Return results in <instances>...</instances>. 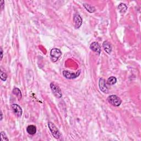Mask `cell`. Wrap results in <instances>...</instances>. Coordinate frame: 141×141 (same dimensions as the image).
<instances>
[{
	"label": "cell",
	"mask_w": 141,
	"mask_h": 141,
	"mask_svg": "<svg viewBox=\"0 0 141 141\" xmlns=\"http://www.w3.org/2000/svg\"><path fill=\"white\" fill-rule=\"evenodd\" d=\"M0 5H1V8L2 10H3V8H4V7H5V3H4V1H0Z\"/></svg>",
	"instance_id": "obj_18"
},
{
	"label": "cell",
	"mask_w": 141,
	"mask_h": 141,
	"mask_svg": "<svg viewBox=\"0 0 141 141\" xmlns=\"http://www.w3.org/2000/svg\"><path fill=\"white\" fill-rule=\"evenodd\" d=\"M83 6L85 7V8L88 11L89 13H93L96 11V8H95L94 7L89 4H87V3H84Z\"/></svg>",
	"instance_id": "obj_12"
},
{
	"label": "cell",
	"mask_w": 141,
	"mask_h": 141,
	"mask_svg": "<svg viewBox=\"0 0 141 141\" xmlns=\"http://www.w3.org/2000/svg\"><path fill=\"white\" fill-rule=\"evenodd\" d=\"M61 55L62 52L59 49L57 48L52 49L50 52V56L52 61L54 62H56L60 58V57L61 56Z\"/></svg>",
	"instance_id": "obj_3"
},
{
	"label": "cell",
	"mask_w": 141,
	"mask_h": 141,
	"mask_svg": "<svg viewBox=\"0 0 141 141\" xmlns=\"http://www.w3.org/2000/svg\"><path fill=\"white\" fill-rule=\"evenodd\" d=\"M13 93L14 95H16V96L17 97V98H18L19 100H20L22 98V93L21 90H20V89L18 88H14L13 90Z\"/></svg>",
	"instance_id": "obj_13"
},
{
	"label": "cell",
	"mask_w": 141,
	"mask_h": 141,
	"mask_svg": "<svg viewBox=\"0 0 141 141\" xmlns=\"http://www.w3.org/2000/svg\"><path fill=\"white\" fill-rule=\"evenodd\" d=\"M2 119H3V117H2V112L1 111V121L2 120Z\"/></svg>",
	"instance_id": "obj_20"
},
{
	"label": "cell",
	"mask_w": 141,
	"mask_h": 141,
	"mask_svg": "<svg viewBox=\"0 0 141 141\" xmlns=\"http://www.w3.org/2000/svg\"><path fill=\"white\" fill-rule=\"evenodd\" d=\"M73 22L76 29L79 28L82 24V19L81 17L78 14H76L74 15Z\"/></svg>",
	"instance_id": "obj_6"
},
{
	"label": "cell",
	"mask_w": 141,
	"mask_h": 141,
	"mask_svg": "<svg viewBox=\"0 0 141 141\" xmlns=\"http://www.w3.org/2000/svg\"><path fill=\"white\" fill-rule=\"evenodd\" d=\"M1 60H2V58H3V50H2V49L1 48Z\"/></svg>",
	"instance_id": "obj_19"
},
{
	"label": "cell",
	"mask_w": 141,
	"mask_h": 141,
	"mask_svg": "<svg viewBox=\"0 0 141 141\" xmlns=\"http://www.w3.org/2000/svg\"><path fill=\"white\" fill-rule=\"evenodd\" d=\"M1 141H4V140H8V138H7V137L6 135V133L4 132H1Z\"/></svg>",
	"instance_id": "obj_16"
},
{
	"label": "cell",
	"mask_w": 141,
	"mask_h": 141,
	"mask_svg": "<svg viewBox=\"0 0 141 141\" xmlns=\"http://www.w3.org/2000/svg\"><path fill=\"white\" fill-rule=\"evenodd\" d=\"M108 101L110 104L116 107L120 106L122 102L121 99L115 95L110 96L108 98Z\"/></svg>",
	"instance_id": "obj_2"
},
{
	"label": "cell",
	"mask_w": 141,
	"mask_h": 141,
	"mask_svg": "<svg viewBox=\"0 0 141 141\" xmlns=\"http://www.w3.org/2000/svg\"><path fill=\"white\" fill-rule=\"evenodd\" d=\"M50 88L53 94H54L56 97L59 98L62 97V95L61 90V89L58 85L54 83H51L50 84Z\"/></svg>",
	"instance_id": "obj_4"
},
{
	"label": "cell",
	"mask_w": 141,
	"mask_h": 141,
	"mask_svg": "<svg viewBox=\"0 0 141 141\" xmlns=\"http://www.w3.org/2000/svg\"><path fill=\"white\" fill-rule=\"evenodd\" d=\"M48 126L49 129L52 133V136H54L56 139H60L62 137L61 133H60L59 129L55 125L53 124L51 122H49L48 123Z\"/></svg>",
	"instance_id": "obj_1"
},
{
	"label": "cell",
	"mask_w": 141,
	"mask_h": 141,
	"mask_svg": "<svg viewBox=\"0 0 141 141\" xmlns=\"http://www.w3.org/2000/svg\"><path fill=\"white\" fill-rule=\"evenodd\" d=\"M26 131L29 135H33L36 133V128L34 125H29L26 128Z\"/></svg>",
	"instance_id": "obj_11"
},
{
	"label": "cell",
	"mask_w": 141,
	"mask_h": 141,
	"mask_svg": "<svg viewBox=\"0 0 141 141\" xmlns=\"http://www.w3.org/2000/svg\"><path fill=\"white\" fill-rule=\"evenodd\" d=\"M1 79H2V81H5L7 79V74L5 73V72H3L2 71H1Z\"/></svg>",
	"instance_id": "obj_17"
},
{
	"label": "cell",
	"mask_w": 141,
	"mask_h": 141,
	"mask_svg": "<svg viewBox=\"0 0 141 141\" xmlns=\"http://www.w3.org/2000/svg\"><path fill=\"white\" fill-rule=\"evenodd\" d=\"M90 48L91 50L98 53L99 55L101 53V48L97 42H93L91 43L90 46Z\"/></svg>",
	"instance_id": "obj_9"
},
{
	"label": "cell",
	"mask_w": 141,
	"mask_h": 141,
	"mask_svg": "<svg viewBox=\"0 0 141 141\" xmlns=\"http://www.w3.org/2000/svg\"><path fill=\"white\" fill-rule=\"evenodd\" d=\"M12 109L13 113L17 117H21L22 115V109L20 106L14 104L12 105Z\"/></svg>",
	"instance_id": "obj_8"
},
{
	"label": "cell",
	"mask_w": 141,
	"mask_h": 141,
	"mask_svg": "<svg viewBox=\"0 0 141 141\" xmlns=\"http://www.w3.org/2000/svg\"><path fill=\"white\" fill-rule=\"evenodd\" d=\"M118 8H119V10L121 13H125L126 12V11H127V7L125 4H124V3H121V4H120L119 6H118Z\"/></svg>",
	"instance_id": "obj_14"
},
{
	"label": "cell",
	"mask_w": 141,
	"mask_h": 141,
	"mask_svg": "<svg viewBox=\"0 0 141 141\" xmlns=\"http://www.w3.org/2000/svg\"><path fill=\"white\" fill-rule=\"evenodd\" d=\"M116 82H117V79L115 77H110L108 79L107 83H108V84H109V85H114V84H115L116 83Z\"/></svg>",
	"instance_id": "obj_15"
},
{
	"label": "cell",
	"mask_w": 141,
	"mask_h": 141,
	"mask_svg": "<svg viewBox=\"0 0 141 141\" xmlns=\"http://www.w3.org/2000/svg\"><path fill=\"white\" fill-rule=\"evenodd\" d=\"M102 46H103L105 51L106 53H108V54H110V53L111 52V50H112L111 45L108 41H105L103 43V44H102Z\"/></svg>",
	"instance_id": "obj_10"
},
{
	"label": "cell",
	"mask_w": 141,
	"mask_h": 141,
	"mask_svg": "<svg viewBox=\"0 0 141 141\" xmlns=\"http://www.w3.org/2000/svg\"><path fill=\"white\" fill-rule=\"evenodd\" d=\"M99 87L100 89L104 93H108L109 89L106 84V83L104 79L100 78L99 81Z\"/></svg>",
	"instance_id": "obj_7"
},
{
	"label": "cell",
	"mask_w": 141,
	"mask_h": 141,
	"mask_svg": "<svg viewBox=\"0 0 141 141\" xmlns=\"http://www.w3.org/2000/svg\"><path fill=\"white\" fill-rule=\"evenodd\" d=\"M63 75L65 78L67 79H74L78 77L79 76L80 73H81V71L78 70L76 73H72L68 71H63Z\"/></svg>",
	"instance_id": "obj_5"
}]
</instances>
